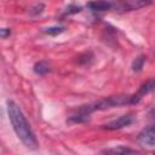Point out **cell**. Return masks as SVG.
I'll return each mask as SVG.
<instances>
[{"label": "cell", "mask_w": 155, "mask_h": 155, "mask_svg": "<svg viewBox=\"0 0 155 155\" xmlns=\"http://www.w3.org/2000/svg\"><path fill=\"white\" fill-rule=\"evenodd\" d=\"M155 91V79H150L148 81H145L143 85H140L139 90L131 96V104H137L140 102V99L145 96V94H149L151 92Z\"/></svg>", "instance_id": "6"}, {"label": "cell", "mask_w": 155, "mask_h": 155, "mask_svg": "<svg viewBox=\"0 0 155 155\" xmlns=\"http://www.w3.org/2000/svg\"><path fill=\"white\" fill-rule=\"evenodd\" d=\"M98 155H140L139 151L125 147V145H117V147H113V148H108L102 150Z\"/></svg>", "instance_id": "7"}, {"label": "cell", "mask_w": 155, "mask_h": 155, "mask_svg": "<svg viewBox=\"0 0 155 155\" xmlns=\"http://www.w3.org/2000/svg\"><path fill=\"white\" fill-rule=\"evenodd\" d=\"M64 30H65V27L62 25V24H59V25H52V27H47V28L44 29V31H45L46 34L51 35V36H57V35H59L61 33H63Z\"/></svg>", "instance_id": "12"}, {"label": "cell", "mask_w": 155, "mask_h": 155, "mask_svg": "<svg viewBox=\"0 0 155 155\" xmlns=\"http://www.w3.org/2000/svg\"><path fill=\"white\" fill-rule=\"evenodd\" d=\"M150 4V1H140V0H132V1H126V2H121V4H114V6H116V7H120L121 10H127V11H130V10H138V8H140V7H144V6H147V5H149Z\"/></svg>", "instance_id": "8"}, {"label": "cell", "mask_w": 155, "mask_h": 155, "mask_svg": "<svg viewBox=\"0 0 155 155\" xmlns=\"http://www.w3.org/2000/svg\"><path fill=\"white\" fill-rule=\"evenodd\" d=\"M86 6L93 12H104V11L113 8L114 4L108 2V1H96V2H88Z\"/></svg>", "instance_id": "9"}, {"label": "cell", "mask_w": 155, "mask_h": 155, "mask_svg": "<svg viewBox=\"0 0 155 155\" xmlns=\"http://www.w3.org/2000/svg\"><path fill=\"white\" fill-rule=\"evenodd\" d=\"M7 115L15 133L22 140V143L30 149L36 148L38 140H36L35 133L33 132L21 108L13 101H7Z\"/></svg>", "instance_id": "1"}, {"label": "cell", "mask_w": 155, "mask_h": 155, "mask_svg": "<svg viewBox=\"0 0 155 155\" xmlns=\"http://www.w3.org/2000/svg\"><path fill=\"white\" fill-rule=\"evenodd\" d=\"M125 104H131V96H110L105 97L103 99H99L97 102L90 103L93 111L96 110H105L115 107H121Z\"/></svg>", "instance_id": "2"}, {"label": "cell", "mask_w": 155, "mask_h": 155, "mask_svg": "<svg viewBox=\"0 0 155 155\" xmlns=\"http://www.w3.org/2000/svg\"><path fill=\"white\" fill-rule=\"evenodd\" d=\"M154 155H155V153H154Z\"/></svg>", "instance_id": "16"}, {"label": "cell", "mask_w": 155, "mask_h": 155, "mask_svg": "<svg viewBox=\"0 0 155 155\" xmlns=\"http://www.w3.org/2000/svg\"><path fill=\"white\" fill-rule=\"evenodd\" d=\"M81 10H82V7H81V6L75 5V4H70V5H68V7L65 8L64 15H75V13L81 12Z\"/></svg>", "instance_id": "13"}, {"label": "cell", "mask_w": 155, "mask_h": 155, "mask_svg": "<svg viewBox=\"0 0 155 155\" xmlns=\"http://www.w3.org/2000/svg\"><path fill=\"white\" fill-rule=\"evenodd\" d=\"M10 35H11V29L10 28H1L0 29V36H1V39H6Z\"/></svg>", "instance_id": "15"}, {"label": "cell", "mask_w": 155, "mask_h": 155, "mask_svg": "<svg viewBox=\"0 0 155 155\" xmlns=\"http://www.w3.org/2000/svg\"><path fill=\"white\" fill-rule=\"evenodd\" d=\"M144 63H145V56L139 54L138 57L134 58V61H133V63H132V70H133L134 73H139V71L143 69Z\"/></svg>", "instance_id": "11"}, {"label": "cell", "mask_w": 155, "mask_h": 155, "mask_svg": "<svg viewBox=\"0 0 155 155\" xmlns=\"http://www.w3.org/2000/svg\"><path fill=\"white\" fill-rule=\"evenodd\" d=\"M33 69H34L35 74H38V75H45V74H47L51 70L50 64L46 61H39V62H36L34 64V68Z\"/></svg>", "instance_id": "10"}, {"label": "cell", "mask_w": 155, "mask_h": 155, "mask_svg": "<svg viewBox=\"0 0 155 155\" xmlns=\"http://www.w3.org/2000/svg\"><path fill=\"white\" fill-rule=\"evenodd\" d=\"M133 121H134V115L132 113H128V114L121 115L120 117H117L115 120H111V121L104 124L103 127L105 130H109V131H115V130H120V128L130 126Z\"/></svg>", "instance_id": "4"}, {"label": "cell", "mask_w": 155, "mask_h": 155, "mask_svg": "<svg viewBox=\"0 0 155 155\" xmlns=\"http://www.w3.org/2000/svg\"><path fill=\"white\" fill-rule=\"evenodd\" d=\"M44 10H45V5L44 4H38V5H35V6H33L30 8V13L36 16V15H40Z\"/></svg>", "instance_id": "14"}, {"label": "cell", "mask_w": 155, "mask_h": 155, "mask_svg": "<svg viewBox=\"0 0 155 155\" xmlns=\"http://www.w3.org/2000/svg\"><path fill=\"white\" fill-rule=\"evenodd\" d=\"M92 113H93V110H92L90 103H88V104H85V105H80V107H78V108L70 114V116L68 117L67 122H69V124H81V122H86V121L90 119V116H91Z\"/></svg>", "instance_id": "3"}, {"label": "cell", "mask_w": 155, "mask_h": 155, "mask_svg": "<svg viewBox=\"0 0 155 155\" xmlns=\"http://www.w3.org/2000/svg\"><path fill=\"white\" fill-rule=\"evenodd\" d=\"M138 142L147 148L155 147V124L143 128L138 134Z\"/></svg>", "instance_id": "5"}]
</instances>
